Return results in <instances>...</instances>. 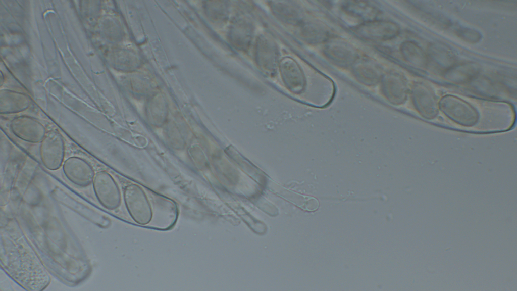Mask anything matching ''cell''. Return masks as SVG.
I'll use <instances>...</instances> for the list:
<instances>
[{
    "label": "cell",
    "instance_id": "cell-1",
    "mask_svg": "<svg viewBox=\"0 0 517 291\" xmlns=\"http://www.w3.org/2000/svg\"><path fill=\"white\" fill-rule=\"evenodd\" d=\"M439 108L449 119L464 127L475 125L479 119V114L470 104L457 96L447 94L438 102Z\"/></svg>",
    "mask_w": 517,
    "mask_h": 291
},
{
    "label": "cell",
    "instance_id": "cell-2",
    "mask_svg": "<svg viewBox=\"0 0 517 291\" xmlns=\"http://www.w3.org/2000/svg\"><path fill=\"white\" fill-rule=\"evenodd\" d=\"M65 151L64 140L61 133L54 130L47 132L39 146L42 164L50 170L59 169L64 161Z\"/></svg>",
    "mask_w": 517,
    "mask_h": 291
},
{
    "label": "cell",
    "instance_id": "cell-3",
    "mask_svg": "<svg viewBox=\"0 0 517 291\" xmlns=\"http://www.w3.org/2000/svg\"><path fill=\"white\" fill-rule=\"evenodd\" d=\"M124 200L128 211L135 222L144 225L150 222L152 208L140 187L135 184L128 185L125 189Z\"/></svg>",
    "mask_w": 517,
    "mask_h": 291
},
{
    "label": "cell",
    "instance_id": "cell-4",
    "mask_svg": "<svg viewBox=\"0 0 517 291\" xmlns=\"http://www.w3.org/2000/svg\"><path fill=\"white\" fill-rule=\"evenodd\" d=\"M92 184L94 194L104 207L112 210L120 206L121 200L120 189L108 172L100 171L95 173Z\"/></svg>",
    "mask_w": 517,
    "mask_h": 291
},
{
    "label": "cell",
    "instance_id": "cell-5",
    "mask_svg": "<svg viewBox=\"0 0 517 291\" xmlns=\"http://www.w3.org/2000/svg\"><path fill=\"white\" fill-rule=\"evenodd\" d=\"M412 99L413 105L424 118L432 120L435 118L439 113V104L433 90L423 82H416L412 89Z\"/></svg>",
    "mask_w": 517,
    "mask_h": 291
},
{
    "label": "cell",
    "instance_id": "cell-6",
    "mask_svg": "<svg viewBox=\"0 0 517 291\" xmlns=\"http://www.w3.org/2000/svg\"><path fill=\"white\" fill-rule=\"evenodd\" d=\"M63 173L66 178L74 184L86 187L92 183L94 170L92 166L84 159L72 156L65 160L62 165Z\"/></svg>",
    "mask_w": 517,
    "mask_h": 291
},
{
    "label": "cell",
    "instance_id": "cell-7",
    "mask_svg": "<svg viewBox=\"0 0 517 291\" xmlns=\"http://www.w3.org/2000/svg\"><path fill=\"white\" fill-rule=\"evenodd\" d=\"M10 128L16 137L30 143L40 142L47 133L42 124L28 117L14 119L10 123Z\"/></svg>",
    "mask_w": 517,
    "mask_h": 291
},
{
    "label": "cell",
    "instance_id": "cell-8",
    "mask_svg": "<svg viewBox=\"0 0 517 291\" xmlns=\"http://www.w3.org/2000/svg\"><path fill=\"white\" fill-rule=\"evenodd\" d=\"M426 53L428 67L430 66L443 74L456 64L454 54L444 44L432 43L429 46Z\"/></svg>",
    "mask_w": 517,
    "mask_h": 291
},
{
    "label": "cell",
    "instance_id": "cell-9",
    "mask_svg": "<svg viewBox=\"0 0 517 291\" xmlns=\"http://www.w3.org/2000/svg\"><path fill=\"white\" fill-rule=\"evenodd\" d=\"M398 31L396 24L384 21L369 22L361 25L356 30L362 37L372 40L390 39L396 36Z\"/></svg>",
    "mask_w": 517,
    "mask_h": 291
},
{
    "label": "cell",
    "instance_id": "cell-10",
    "mask_svg": "<svg viewBox=\"0 0 517 291\" xmlns=\"http://www.w3.org/2000/svg\"><path fill=\"white\" fill-rule=\"evenodd\" d=\"M280 70L282 79L289 89L294 92H299L303 89V74L293 60L290 58L282 60L280 64Z\"/></svg>",
    "mask_w": 517,
    "mask_h": 291
},
{
    "label": "cell",
    "instance_id": "cell-11",
    "mask_svg": "<svg viewBox=\"0 0 517 291\" xmlns=\"http://www.w3.org/2000/svg\"><path fill=\"white\" fill-rule=\"evenodd\" d=\"M479 71L476 64L472 63L455 64L443 73L448 81L460 84L467 82L475 77Z\"/></svg>",
    "mask_w": 517,
    "mask_h": 291
},
{
    "label": "cell",
    "instance_id": "cell-12",
    "mask_svg": "<svg viewBox=\"0 0 517 291\" xmlns=\"http://www.w3.org/2000/svg\"><path fill=\"white\" fill-rule=\"evenodd\" d=\"M401 50L405 60L413 67L422 70L428 67L427 53L416 43L405 42L402 44Z\"/></svg>",
    "mask_w": 517,
    "mask_h": 291
},
{
    "label": "cell",
    "instance_id": "cell-13",
    "mask_svg": "<svg viewBox=\"0 0 517 291\" xmlns=\"http://www.w3.org/2000/svg\"><path fill=\"white\" fill-rule=\"evenodd\" d=\"M4 102L2 109L3 113H9L24 109L27 105V101L23 98H13L9 96Z\"/></svg>",
    "mask_w": 517,
    "mask_h": 291
}]
</instances>
